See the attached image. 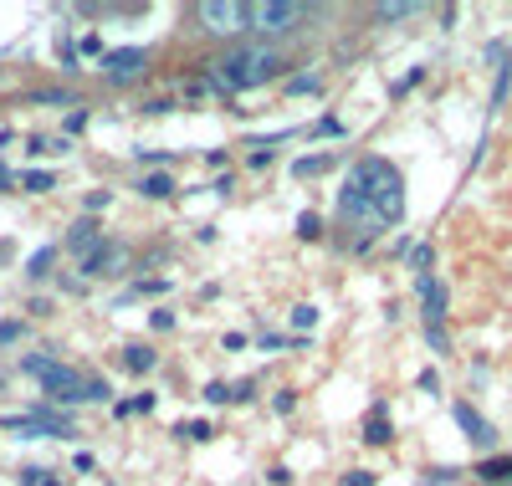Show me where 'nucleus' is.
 <instances>
[{"label":"nucleus","instance_id":"nucleus-27","mask_svg":"<svg viewBox=\"0 0 512 486\" xmlns=\"http://www.w3.org/2000/svg\"><path fill=\"white\" fill-rule=\"evenodd\" d=\"M292 405H297V400H292V389H287V394H277V400H272V410H277V415H287Z\"/></svg>","mask_w":512,"mask_h":486},{"label":"nucleus","instance_id":"nucleus-16","mask_svg":"<svg viewBox=\"0 0 512 486\" xmlns=\"http://www.w3.org/2000/svg\"><path fill=\"white\" fill-rule=\"evenodd\" d=\"M52 256H57L52 246H41V251H31V261H26V277H47V272H52Z\"/></svg>","mask_w":512,"mask_h":486},{"label":"nucleus","instance_id":"nucleus-6","mask_svg":"<svg viewBox=\"0 0 512 486\" xmlns=\"http://www.w3.org/2000/svg\"><path fill=\"white\" fill-rule=\"evenodd\" d=\"M128 267V246H118V241H103L88 261H82V272H93V277H118Z\"/></svg>","mask_w":512,"mask_h":486},{"label":"nucleus","instance_id":"nucleus-7","mask_svg":"<svg viewBox=\"0 0 512 486\" xmlns=\"http://www.w3.org/2000/svg\"><path fill=\"white\" fill-rule=\"evenodd\" d=\"M144 52L139 47H128V52H103V72H108V82H134L139 72H144Z\"/></svg>","mask_w":512,"mask_h":486},{"label":"nucleus","instance_id":"nucleus-21","mask_svg":"<svg viewBox=\"0 0 512 486\" xmlns=\"http://www.w3.org/2000/svg\"><path fill=\"white\" fill-rule=\"evenodd\" d=\"M333 164V154H318V159H303V164H297V174H323Z\"/></svg>","mask_w":512,"mask_h":486},{"label":"nucleus","instance_id":"nucleus-24","mask_svg":"<svg viewBox=\"0 0 512 486\" xmlns=\"http://www.w3.org/2000/svg\"><path fill=\"white\" fill-rule=\"evenodd\" d=\"M313 134H333V139H338V134H344V123H338V118H318Z\"/></svg>","mask_w":512,"mask_h":486},{"label":"nucleus","instance_id":"nucleus-13","mask_svg":"<svg viewBox=\"0 0 512 486\" xmlns=\"http://www.w3.org/2000/svg\"><path fill=\"white\" fill-rule=\"evenodd\" d=\"M364 440H369V446H390V420H384V415H369V425H364Z\"/></svg>","mask_w":512,"mask_h":486},{"label":"nucleus","instance_id":"nucleus-19","mask_svg":"<svg viewBox=\"0 0 512 486\" xmlns=\"http://www.w3.org/2000/svg\"><path fill=\"white\" fill-rule=\"evenodd\" d=\"M180 435H185V440H210L216 430H210L205 420H185V425H180Z\"/></svg>","mask_w":512,"mask_h":486},{"label":"nucleus","instance_id":"nucleus-11","mask_svg":"<svg viewBox=\"0 0 512 486\" xmlns=\"http://www.w3.org/2000/svg\"><path fill=\"white\" fill-rule=\"evenodd\" d=\"M154 364H159V359H154L149 343H128V348H123V369H128V374H149Z\"/></svg>","mask_w":512,"mask_h":486},{"label":"nucleus","instance_id":"nucleus-4","mask_svg":"<svg viewBox=\"0 0 512 486\" xmlns=\"http://www.w3.org/2000/svg\"><path fill=\"white\" fill-rule=\"evenodd\" d=\"M195 21L210 36H236V31L251 26V6L246 0H205V6H195Z\"/></svg>","mask_w":512,"mask_h":486},{"label":"nucleus","instance_id":"nucleus-28","mask_svg":"<svg viewBox=\"0 0 512 486\" xmlns=\"http://www.w3.org/2000/svg\"><path fill=\"white\" fill-rule=\"evenodd\" d=\"M0 185H11V174H6V169H0Z\"/></svg>","mask_w":512,"mask_h":486},{"label":"nucleus","instance_id":"nucleus-10","mask_svg":"<svg viewBox=\"0 0 512 486\" xmlns=\"http://www.w3.org/2000/svg\"><path fill=\"white\" fill-rule=\"evenodd\" d=\"M456 425H461L466 435H472L477 446H492V425H487V420H482L472 405H456Z\"/></svg>","mask_w":512,"mask_h":486},{"label":"nucleus","instance_id":"nucleus-9","mask_svg":"<svg viewBox=\"0 0 512 486\" xmlns=\"http://www.w3.org/2000/svg\"><path fill=\"white\" fill-rule=\"evenodd\" d=\"M103 246V231H98V220H77V226L67 231V251H77L82 261H88L93 251Z\"/></svg>","mask_w":512,"mask_h":486},{"label":"nucleus","instance_id":"nucleus-17","mask_svg":"<svg viewBox=\"0 0 512 486\" xmlns=\"http://www.w3.org/2000/svg\"><path fill=\"white\" fill-rule=\"evenodd\" d=\"M297 236H303V241H318V236H323V220H318L313 210H303V215H297Z\"/></svg>","mask_w":512,"mask_h":486},{"label":"nucleus","instance_id":"nucleus-25","mask_svg":"<svg viewBox=\"0 0 512 486\" xmlns=\"http://www.w3.org/2000/svg\"><path fill=\"white\" fill-rule=\"evenodd\" d=\"M149 323H154V328H159V333H164V328H175V313H169V307H159V313H154V318H149Z\"/></svg>","mask_w":512,"mask_h":486},{"label":"nucleus","instance_id":"nucleus-12","mask_svg":"<svg viewBox=\"0 0 512 486\" xmlns=\"http://www.w3.org/2000/svg\"><path fill=\"white\" fill-rule=\"evenodd\" d=\"M482 481H512V456H497V461H482L477 466Z\"/></svg>","mask_w":512,"mask_h":486},{"label":"nucleus","instance_id":"nucleus-23","mask_svg":"<svg viewBox=\"0 0 512 486\" xmlns=\"http://www.w3.org/2000/svg\"><path fill=\"white\" fill-rule=\"evenodd\" d=\"M88 400H93V405H98V400H108V379H98V374L88 379Z\"/></svg>","mask_w":512,"mask_h":486},{"label":"nucleus","instance_id":"nucleus-5","mask_svg":"<svg viewBox=\"0 0 512 486\" xmlns=\"http://www.w3.org/2000/svg\"><path fill=\"white\" fill-rule=\"evenodd\" d=\"M303 16H308V11L292 6V0H256V6H251V26L262 31V36H287Z\"/></svg>","mask_w":512,"mask_h":486},{"label":"nucleus","instance_id":"nucleus-18","mask_svg":"<svg viewBox=\"0 0 512 486\" xmlns=\"http://www.w3.org/2000/svg\"><path fill=\"white\" fill-rule=\"evenodd\" d=\"M21 185H26V190H57V174H41V169H26V174H21Z\"/></svg>","mask_w":512,"mask_h":486},{"label":"nucleus","instance_id":"nucleus-8","mask_svg":"<svg viewBox=\"0 0 512 486\" xmlns=\"http://www.w3.org/2000/svg\"><path fill=\"white\" fill-rule=\"evenodd\" d=\"M420 297H425V333H431L446 318V287L436 277H420Z\"/></svg>","mask_w":512,"mask_h":486},{"label":"nucleus","instance_id":"nucleus-15","mask_svg":"<svg viewBox=\"0 0 512 486\" xmlns=\"http://www.w3.org/2000/svg\"><path fill=\"white\" fill-rule=\"evenodd\" d=\"M420 6H405V0H395V6H374V21H384V26H390V21H410Z\"/></svg>","mask_w":512,"mask_h":486},{"label":"nucleus","instance_id":"nucleus-2","mask_svg":"<svg viewBox=\"0 0 512 486\" xmlns=\"http://www.w3.org/2000/svg\"><path fill=\"white\" fill-rule=\"evenodd\" d=\"M287 67V57L272 47V41H256V47H236L216 62V77L226 87H236V93H246V87H267L277 72Z\"/></svg>","mask_w":512,"mask_h":486},{"label":"nucleus","instance_id":"nucleus-22","mask_svg":"<svg viewBox=\"0 0 512 486\" xmlns=\"http://www.w3.org/2000/svg\"><path fill=\"white\" fill-rule=\"evenodd\" d=\"M205 400L210 405H231V389L226 384H205Z\"/></svg>","mask_w":512,"mask_h":486},{"label":"nucleus","instance_id":"nucleus-3","mask_svg":"<svg viewBox=\"0 0 512 486\" xmlns=\"http://www.w3.org/2000/svg\"><path fill=\"white\" fill-rule=\"evenodd\" d=\"M26 374H36V379H41V389H47L57 405H77V400H88V379H82L77 369H62V364H52V359H41V353H31V359H26Z\"/></svg>","mask_w":512,"mask_h":486},{"label":"nucleus","instance_id":"nucleus-1","mask_svg":"<svg viewBox=\"0 0 512 486\" xmlns=\"http://www.w3.org/2000/svg\"><path fill=\"white\" fill-rule=\"evenodd\" d=\"M344 185L374 210L379 226H395V220L405 215V180H400V169L390 159H359Z\"/></svg>","mask_w":512,"mask_h":486},{"label":"nucleus","instance_id":"nucleus-20","mask_svg":"<svg viewBox=\"0 0 512 486\" xmlns=\"http://www.w3.org/2000/svg\"><path fill=\"white\" fill-rule=\"evenodd\" d=\"M292 323H297V328H303V333H308V328L318 323V307H292Z\"/></svg>","mask_w":512,"mask_h":486},{"label":"nucleus","instance_id":"nucleus-26","mask_svg":"<svg viewBox=\"0 0 512 486\" xmlns=\"http://www.w3.org/2000/svg\"><path fill=\"white\" fill-rule=\"evenodd\" d=\"M344 486H374V476H369V471H349Z\"/></svg>","mask_w":512,"mask_h":486},{"label":"nucleus","instance_id":"nucleus-14","mask_svg":"<svg viewBox=\"0 0 512 486\" xmlns=\"http://www.w3.org/2000/svg\"><path fill=\"white\" fill-rule=\"evenodd\" d=\"M139 190H144L149 200H169V195H175V180H169V174H149Z\"/></svg>","mask_w":512,"mask_h":486}]
</instances>
